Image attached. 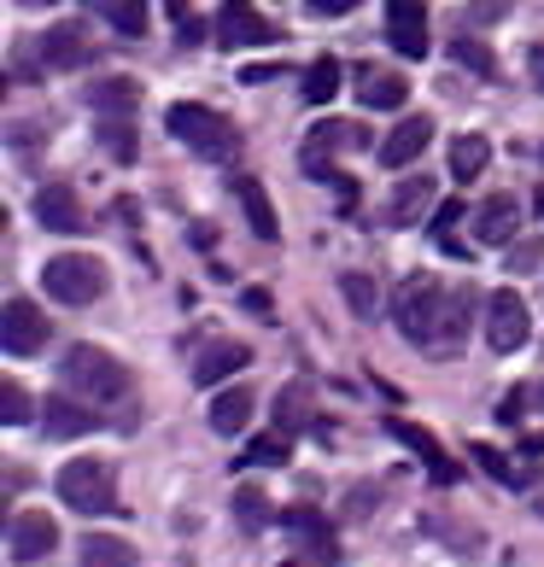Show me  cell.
<instances>
[{
	"label": "cell",
	"instance_id": "cell-1",
	"mask_svg": "<svg viewBox=\"0 0 544 567\" xmlns=\"http://www.w3.org/2000/svg\"><path fill=\"white\" fill-rule=\"evenodd\" d=\"M445 310H451V292H445L439 276H410L399 292H392V322H399V333L422 351H433L439 328H445Z\"/></svg>",
	"mask_w": 544,
	"mask_h": 567
},
{
	"label": "cell",
	"instance_id": "cell-2",
	"mask_svg": "<svg viewBox=\"0 0 544 567\" xmlns=\"http://www.w3.org/2000/svg\"><path fill=\"white\" fill-rule=\"evenodd\" d=\"M53 492L76 515H112V509H123V503H117V474H112V462H100V456H71L65 468H59Z\"/></svg>",
	"mask_w": 544,
	"mask_h": 567
},
{
	"label": "cell",
	"instance_id": "cell-3",
	"mask_svg": "<svg viewBox=\"0 0 544 567\" xmlns=\"http://www.w3.org/2000/svg\"><path fill=\"white\" fill-rule=\"evenodd\" d=\"M164 130H171L182 146H194L199 158H228L240 146L235 123H228L223 112H212V106H199V100H182V106L164 112Z\"/></svg>",
	"mask_w": 544,
	"mask_h": 567
},
{
	"label": "cell",
	"instance_id": "cell-4",
	"mask_svg": "<svg viewBox=\"0 0 544 567\" xmlns=\"http://www.w3.org/2000/svg\"><path fill=\"white\" fill-rule=\"evenodd\" d=\"M59 369H65V386H76L82 398H94V404L130 392V363H117V357L100 351V346H71Z\"/></svg>",
	"mask_w": 544,
	"mask_h": 567
},
{
	"label": "cell",
	"instance_id": "cell-5",
	"mask_svg": "<svg viewBox=\"0 0 544 567\" xmlns=\"http://www.w3.org/2000/svg\"><path fill=\"white\" fill-rule=\"evenodd\" d=\"M41 287H48L59 305H94L100 292H106V264L89 258V251H59V258H48V269H41Z\"/></svg>",
	"mask_w": 544,
	"mask_h": 567
},
{
	"label": "cell",
	"instance_id": "cell-6",
	"mask_svg": "<svg viewBox=\"0 0 544 567\" xmlns=\"http://www.w3.org/2000/svg\"><path fill=\"white\" fill-rule=\"evenodd\" d=\"M533 340V310L521 305V292L515 287H497L492 299H486V346L492 351H521Z\"/></svg>",
	"mask_w": 544,
	"mask_h": 567
},
{
	"label": "cell",
	"instance_id": "cell-7",
	"mask_svg": "<svg viewBox=\"0 0 544 567\" xmlns=\"http://www.w3.org/2000/svg\"><path fill=\"white\" fill-rule=\"evenodd\" d=\"M374 135L363 130V123H351V117H328V123H317V130H310V141H305V171L310 176H322L328 182V171H333V153H363Z\"/></svg>",
	"mask_w": 544,
	"mask_h": 567
},
{
	"label": "cell",
	"instance_id": "cell-8",
	"mask_svg": "<svg viewBox=\"0 0 544 567\" xmlns=\"http://www.w3.org/2000/svg\"><path fill=\"white\" fill-rule=\"evenodd\" d=\"M217 41L228 53L235 48H264V41H276V24L253 7V0H223V12H217Z\"/></svg>",
	"mask_w": 544,
	"mask_h": 567
},
{
	"label": "cell",
	"instance_id": "cell-9",
	"mask_svg": "<svg viewBox=\"0 0 544 567\" xmlns=\"http://www.w3.org/2000/svg\"><path fill=\"white\" fill-rule=\"evenodd\" d=\"M0 346L12 357H35L48 346V317L30 299H7V310H0Z\"/></svg>",
	"mask_w": 544,
	"mask_h": 567
},
{
	"label": "cell",
	"instance_id": "cell-10",
	"mask_svg": "<svg viewBox=\"0 0 544 567\" xmlns=\"http://www.w3.org/2000/svg\"><path fill=\"white\" fill-rule=\"evenodd\" d=\"M387 41L404 59L428 53V7H422V0H387Z\"/></svg>",
	"mask_w": 544,
	"mask_h": 567
},
{
	"label": "cell",
	"instance_id": "cell-11",
	"mask_svg": "<svg viewBox=\"0 0 544 567\" xmlns=\"http://www.w3.org/2000/svg\"><path fill=\"white\" fill-rule=\"evenodd\" d=\"M53 544H59V527H53L48 509H24V515L12 520V561H18V567L53 556Z\"/></svg>",
	"mask_w": 544,
	"mask_h": 567
},
{
	"label": "cell",
	"instance_id": "cell-12",
	"mask_svg": "<svg viewBox=\"0 0 544 567\" xmlns=\"http://www.w3.org/2000/svg\"><path fill=\"white\" fill-rule=\"evenodd\" d=\"M35 217H41V228H53V235H82L89 228V217H82V205H76V194L65 182H48L35 194Z\"/></svg>",
	"mask_w": 544,
	"mask_h": 567
},
{
	"label": "cell",
	"instance_id": "cell-13",
	"mask_svg": "<svg viewBox=\"0 0 544 567\" xmlns=\"http://www.w3.org/2000/svg\"><path fill=\"white\" fill-rule=\"evenodd\" d=\"M428 141H433V123L428 117H404L399 130L381 141V164H387V171H404V164H415L428 153Z\"/></svg>",
	"mask_w": 544,
	"mask_h": 567
},
{
	"label": "cell",
	"instance_id": "cell-14",
	"mask_svg": "<svg viewBox=\"0 0 544 567\" xmlns=\"http://www.w3.org/2000/svg\"><path fill=\"white\" fill-rule=\"evenodd\" d=\"M35 53H41V65L48 71H76V65H89V35H82L76 24H59L35 41Z\"/></svg>",
	"mask_w": 544,
	"mask_h": 567
},
{
	"label": "cell",
	"instance_id": "cell-15",
	"mask_svg": "<svg viewBox=\"0 0 544 567\" xmlns=\"http://www.w3.org/2000/svg\"><path fill=\"white\" fill-rule=\"evenodd\" d=\"M428 212H433V176H404L399 187H392V199H387V223L392 228L422 223Z\"/></svg>",
	"mask_w": 544,
	"mask_h": 567
},
{
	"label": "cell",
	"instance_id": "cell-16",
	"mask_svg": "<svg viewBox=\"0 0 544 567\" xmlns=\"http://www.w3.org/2000/svg\"><path fill=\"white\" fill-rule=\"evenodd\" d=\"M515 228H521V205H515V194H492V199L474 212V235L486 240V246H510V240H515Z\"/></svg>",
	"mask_w": 544,
	"mask_h": 567
},
{
	"label": "cell",
	"instance_id": "cell-17",
	"mask_svg": "<svg viewBox=\"0 0 544 567\" xmlns=\"http://www.w3.org/2000/svg\"><path fill=\"white\" fill-rule=\"evenodd\" d=\"M235 199L246 212V228H253L258 240H281V223H276V205H269L264 182L258 176H235Z\"/></svg>",
	"mask_w": 544,
	"mask_h": 567
},
{
	"label": "cell",
	"instance_id": "cell-18",
	"mask_svg": "<svg viewBox=\"0 0 544 567\" xmlns=\"http://www.w3.org/2000/svg\"><path fill=\"white\" fill-rule=\"evenodd\" d=\"M358 100L369 112H399L404 100H410V82L399 76V71H374V65H363L358 71Z\"/></svg>",
	"mask_w": 544,
	"mask_h": 567
},
{
	"label": "cell",
	"instance_id": "cell-19",
	"mask_svg": "<svg viewBox=\"0 0 544 567\" xmlns=\"http://www.w3.org/2000/svg\"><path fill=\"white\" fill-rule=\"evenodd\" d=\"M253 363V351L235 346V340H223V346H205L199 351V363H194V381L199 386H217V381H235V374Z\"/></svg>",
	"mask_w": 544,
	"mask_h": 567
},
{
	"label": "cell",
	"instance_id": "cell-20",
	"mask_svg": "<svg viewBox=\"0 0 544 567\" xmlns=\"http://www.w3.org/2000/svg\"><path fill=\"white\" fill-rule=\"evenodd\" d=\"M253 410H258V398H253V392H246V386H228V392L212 398V427H217L223 439H235V433H246Z\"/></svg>",
	"mask_w": 544,
	"mask_h": 567
},
{
	"label": "cell",
	"instance_id": "cell-21",
	"mask_svg": "<svg viewBox=\"0 0 544 567\" xmlns=\"http://www.w3.org/2000/svg\"><path fill=\"white\" fill-rule=\"evenodd\" d=\"M89 106L100 117H130L141 106V89H135L130 76H106V82H94V89H89Z\"/></svg>",
	"mask_w": 544,
	"mask_h": 567
},
{
	"label": "cell",
	"instance_id": "cell-22",
	"mask_svg": "<svg viewBox=\"0 0 544 567\" xmlns=\"http://www.w3.org/2000/svg\"><path fill=\"white\" fill-rule=\"evenodd\" d=\"M281 527H287L292 538H305V550L317 556V561H333V538H328V520H322L317 509H287V515H281Z\"/></svg>",
	"mask_w": 544,
	"mask_h": 567
},
{
	"label": "cell",
	"instance_id": "cell-23",
	"mask_svg": "<svg viewBox=\"0 0 544 567\" xmlns=\"http://www.w3.org/2000/svg\"><path fill=\"white\" fill-rule=\"evenodd\" d=\"M94 427H100V415L82 410L76 398H48V433L53 439H76V433H94Z\"/></svg>",
	"mask_w": 544,
	"mask_h": 567
},
{
	"label": "cell",
	"instance_id": "cell-24",
	"mask_svg": "<svg viewBox=\"0 0 544 567\" xmlns=\"http://www.w3.org/2000/svg\"><path fill=\"white\" fill-rule=\"evenodd\" d=\"M486 164H492V141L486 135H456L451 141V176L456 182H474Z\"/></svg>",
	"mask_w": 544,
	"mask_h": 567
},
{
	"label": "cell",
	"instance_id": "cell-25",
	"mask_svg": "<svg viewBox=\"0 0 544 567\" xmlns=\"http://www.w3.org/2000/svg\"><path fill=\"white\" fill-rule=\"evenodd\" d=\"M392 439H404L410 451H422V456H428V468H433V480H439V486H451V480H456V468L445 462V451H439V439H433V433L410 427V422H392Z\"/></svg>",
	"mask_w": 544,
	"mask_h": 567
},
{
	"label": "cell",
	"instance_id": "cell-26",
	"mask_svg": "<svg viewBox=\"0 0 544 567\" xmlns=\"http://www.w3.org/2000/svg\"><path fill=\"white\" fill-rule=\"evenodd\" d=\"M94 12L106 18V24L117 30V35H146V0H94Z\"/></svg>",
	"mask_w": 544,
	"mask_h": 567
},
{
	"label": "cell",
	"instance_id": "cell-27",
	"mask_svg": "<svg viewBox=\"0 0 544 567\" xmlns=\"http://www.w3.org/2000/svg\"><path fill=\"white\" fill-rule=\"evenodd\" d=\"M340 76H346L340 59H328V53L310 59V71H305V100H310V106H328V100L340 94Z\"/></svg>",
	"mask_w": 544,
	"mask_h": 567
},
{
	"label": "cell",
	"instance_id": "cell-28",
	"mask_svg": "<svg viewBox=\"0 0 544 567\" xmlns=\"http://www.w3.org/2000/svg\"><path fill=\"white\" fill-rule=\"evenodd\" d=\"M130 561H135V550L123 538H100V533L82 538V567H130Z\"/></svg>",
	"mask_w": 544,
	"mask_h": 567
},
{
	"label": "cell",
	"instance_id": "cell-29",
	"mask_svg": "<svg viewBox=\"0 0 544 567\" xmlns=\"http://www.w3.org/2000/svg\"><path fill=\"white\" fill-rule=\"evenodd\" d=\"M451 59H456L463 71H474V76H497V59H492V48H486L480 35H456V41H451Z\"/></svg>",
	"mask_w": 544,
	"mask_h": 567
},
{
	"label": "cell",
	"instance_id": "cell-30",
	"mask_svg": "<svg viewBox=\"0 0 544 567\" xmlns=\"http://www.w3.org/2000/svg\"><path fill=\"white\" fill-rule=\"evenodd\" d=\"M287 456H292V433H287V427H276V433L253 439L240 462H258V468H276V462H287Z\"/></svg>",
	"mask_w": 544,
	"mask_h": 567
},
{
	"label": "cell",
	"instance_id": "cell-31",
	"mask_svg": "<svg viewBox=\"0 0 544 567\" xmlns=\"http://www.w3.org/2000/svg\"><path fill=\"white\" fill-rule=\"evenodd\" d=\"M340 292H346V305L358 310V317H374V305H381V292H374V281L363 276V269H340Z\"/></svg>",
	"mask_w": 544,
	"mask_h": 567
},
{
	"label": "cell",
	"instance_id": "cell-32",
	"mask_svg": "<svg viewBox=\"0 0 544 567\" xmlns=\"http://www.w3.org/2000/svg\"><path fill=\"white\" fill-rule=\"evenodd\" d=\"M276 410H281V427H287V433H299V427L310 422V386H305V381H292V386L276 398Z\"/></svg>",
	"mask_w": 544,
	"mask_h": 567
},
{
	"label": "cell",
	"instance_id": "cell-33",
	"mask_svg": "<svg viewBox=\"0 0 544 567\" xmlns=\"http://www.w3.org/2000/svg\"><path fill=\"white\" fill-rule=\"evenodd\" d=\"M0 422L7 427H24L30 422V392L18 381H0Z\"/></svg>",
	"mask_w": 544,
	"mask_h": 567
},
{
	"label": "cell",
	"instance_id": "cell-34",
	"mask_svg": "<svg viewBox=\"0 0 544 567\" xmlns=\"http://www.w3.org/2000/svg\"><path fill=\"white\" fill-rule=\"evenodd\" d=\"M469 456H474L480 468H486V474L497 480V486H521V480H527V474H521V468H510V462H504V451H492V445H474Z\"/></svg>",
	"mask_w": 544,
	"mask_h": 567
},
{
	"label": "cell",
	"instance_id": "cell-35",
	"mask_svg": "<svg viewBox=\"0 0 544 567\" xmlns=\"http://www.w3.org/2000/svg\"><path fill=\"white\" fill-rule=\"evenodd\" d=\"M100 141H106V153H112L117 164H130V158H135V135H130V123H123V117H106Z\"/></svg>",
	"mask_w": 544,
	"mask_h": 567
},
{
	"label": "cell",
	"instance_id": "cell-36",
	"mask_svg": "<svg viewBox=\"0 0 544 567\" xmlns=\"http://www.w3.org/2000/svg\"><path fill=\"white\" fill-rule=\"evenodd\" d=\"M235 509H240V527H253V533H258L264 520H269V497L253 492V486H240V492H235Z\"/></svg>",
	"mask_w": 544,
	"mask_h": 567
},
{
	"label": "cell",
	"instance_id": "cell-37",
	"mask_svg": "<svg viewBox=\"0 0 544 567\" xmlns=\"http://www.w3.org/2000/svg\"><path fill=\"white\" fill-rule=\"evenodd\" d=\"M544 264V251L527 240V246H510V269H515V276H527V269H538Z\"/></svg>",
	"mask_w": 544,
	"mask_h": 567
},
{
	"label": "cell",
	"instance_id": "cell-38",
	"mask_svg": "<svg viewBox=\"0 0 544 567\" xmlns=\"http://www.w3.org/2000/svg\"><path fill=\"white\" fill-rule=\"evenodd\" d=\"M240 305L253 310L258 322H269V310H276V305H269V292H264V287H246V292H240Z\"/></svg>",
	"mask_w": 544,
	"mask_h": 567
},
{
	"label": "cell",
	"instance_id": "cell-39",
	"mask_svg": "<svg viewBox=\"0 0 544 567\" xmlns=\"http://www.w3.org/2000/svg\"><path fill=\"white\" fill-rule=\"evenodd\" d=\"M469 12H474V24H497V18L510 12V0H474Z\"/></svg>",
	"mask_w": 544,
	"mask_h": 567
},
{
	"label": "cell",
	"instance_id": "cell-40",
	"mask_svg": "<svg viewBox=\"0 0 544 567\" xmlns=\"http://www.w3.org/2000/svg\"><path fill=\"white\" fill-rule=\"evenodd\" d=\"M328 182H333V194H340V212H351V205H358V182L340 176V171H328Z\"/></svg>",
	"mask_w": 544,
	"mask_h": 567
},
{
	"label": "cell",
	"instance_id": "cell-41",
	"mask_svg": "<svg viewBox=\"0 0 544 567\" xmlns=\"http://www.w3.org/2000/svg\"><path fill=\"white\" fill-rule=\"evenodd\" d=\"M176 41H182V48H199V41H205V24H199V18H182V24H176Z\"/></svg>",
	"mask_w": 544,
	"mask_h": 567
},
{
	"label": "cell",
	"instance_id": "cell-42",
	"mask_svg": "<svg viewBox=\"0 0 544 567\" xmlns=\"http://www.w3.org/2000/svg\"><path fill=\"white\" fill-rule=\"evenodd\" d=\"M497 422H504V427H515V422H521V392H510L504 404H497Z\"/></svg>",
	"mask_w": 544,
	"mask_h": 567
},
{
	"label": "cell",
	"instance_id": "cell-43",
	"mask_svg": "<svg viewBox=\"0 0 544 567\" xmlns=\"http://www.w3.org/2000/svg\"><path fill=\"white\" fill-rule=\"evenodd\" d=\"M351 7H358V0H310V12H328V18H340Z\"/></svg>",
	"mask_w": 544,
	"mask_h": 567
},
{
	"label": "cell",
	"instance_id": "cell-44",
	"mask_svg": "<svg viewBox=\"0 0 544 567\" xmlns=\"http://www.w3.org/2000/svg\"><path fill=\"white\" fill-rule=\"evenodd\" d=\"M240 82H276V65H246Z\"/></svg>",
	"mask_w": 544,
	"mask_h": 567
},
{
	"label": "cell",
	"instance_id": "cell-45",
	"mask_svg": "<svg viewBox=\"0 0 544 567\" xmlns=\"http://www.w3.org/2000/svg\"><path fill=\"white\" fill-rule=\"evenodd\" d=\"M456 217H463V205H456V199H451V205H439V217H433V228H451Z\"/></svg>",
	"mask_w": 544,
	"mask_h": 567
},
{
	"label": "cell",
	"instance_id": "cell-46",
	"mask_svg": "<svg viewBox=\"0 0 544 567\" xmlns=\"http://www.w3.org/2000/svg\"><path fill=\"white\" fill-rule=\"evenodd\" d=\"M164 12H171L176 24H182V18H194V7H187V0H164Z\"/></svg>",
	"mask_w": 544,
	"mask_h": 567
},
{
	"label": "cell",
	"instance_id": "cell-47",
	"mask_svg": "<svg viewBox=\"0 0 544 567\" xmlns=\"http://www.w3.org/2000/svg\"><path fill=\"white\" fill-rule=\"evenodd\" d=\"M533 76H538V89H544V48L533 53Z\"/></svg>",
	"mask_w": 544,
	"mask_h": 567
},
{
	"label": "cell",
	"instance_id": "cell-48",
	"mask_svg": "<svg viewBox=\"0 0 544 567\" xmlns=\"http://www.w3.org/2000/svg\"><path fill=\"white\" fill-rule=\"evenodd\" d=\"M533 212H538V217H544V187H538V199H533Z\"/></svg>",
	"mask_w": 544,
	"mask_h": 567
},
{
	"label": "cell",
	"instance_id": "cell-49",
	"mask_svg": "<svg viewBox=\"0 0 544 567\" xmlns=\"http://www.w3.org/2000/svg\"><path fill=\"white\" fill-rule=\"evenodd\" d=\"M24 7H53V0H24Z\"/></svg>",
	"mask_w": 544,
	"mask_h": 567
},
{
	"label": "cell",
	"instance_id": "cell-50",
	"mask_svg": "<svg viewBox=\"0 0 544 567\" xmlns=\"http://www.w3.org/2000/svg\"><path fill=\"white\" fill-rule=\"evenodd\" d=\"M538 392H544V386H538Z\"/></svg>",
	"mask_w": 544,
	"mask_h": 567
}]
</instances>
